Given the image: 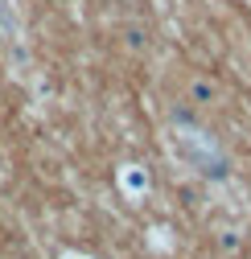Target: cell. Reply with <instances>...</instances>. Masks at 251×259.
Listing matches in <instances>:
<instances>
[{"label": "cell", "instance_id": "8992f818", "mask_svg": "<svg viewBox=\"0 0 251 259\" xmlns=\"http://www.w3.org/2000/svg\"><path fill=\"white\" fill-rule=\"evenodd\" d=\"M62 259H87V255H74V251H70V255H62Z\"/></svg>", "mask_w": 251, "mask_h": 259}, {"label": "cell", "instance_id": "7a4b0ae2", "mask_svg": "<svg viewBox=\"0 0 251 259\" xmlns=\"http://www.w3.org/2000/svg\"><path fill=\"white\" fill-rule=\"evenodd\" d=\"M115 181H119V189H123V198H132V202H140L144 193L152 189V177H148L144 165H119Z\"/></svg>", "mask_w": 251, "mask_h": 259}, {"label": "cell", "instance_id": "6da1fadb", "mask_svg": "<svg viewBox=\"0 0 251 259\" xmlns=\"http://www.w3.org/2000/svg\"><path fill=\"white\" fill-rule=\"evenodd\" d=\"M169 152L181 160L185 169H194L198 177H210V181H223L231 177V156L218 148V140L202 127H194L190 119H177L173 136H169Z\"/></svg>", "mask_w": 251, "mask_h": 259}, {"label": "cell", "instance_id": "277c9868", "mask_svg": "<svg viewBox=\"0 0 251 259\" xmlns=\"http://www.w3.org/2000/svg\"><path fill=\"white\" fill-rule=\"evenodd\" d=\"M0 37H17V9L0 0Z\"/></svg>", "mask_w": 251, "mask_h": 259}, {"label": "cell", "instance_id": "5b68a950", "mask_svg": "<svg viewBox=\"0 0 251 259\" xmlns=\"http://www.w3.org/2000/svg\"><path fill=\"white\" fill-rule=\"evenodd\" d=\"M218 247H223V251H239V247H243L239 231H218Z\"/></svg>", "mask_w": 251, "mask_h": 259}, {"label": "cell", "instance_id": "3957f363", "mask_svg": "<svg viewBox=\"0 0 251 259\" xmlns=\"http://www.w3.org/2000/svg\"><path fill=\"white\" fill-rule=\"evenodd\" d=\"M214 95H218V91H214V82H210V78H194V82H190V99H194L198 107H206Z\"/></svg>", "mask_w": 251, "mask_h": 259}]
</instances>
